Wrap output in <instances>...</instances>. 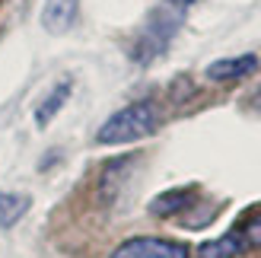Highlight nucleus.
Masks as SVG:
<instances>
[{
    "mask_svg": "<svg viewBox=\"0 0 261 258\" xmlns=\"http://www.w3.org/2000/svg\"><path fill=\"white\" fill-rule=\"evenodd\" d=\"M70 89H73V83L70 80H61V83H55V89L38 102V109H35V124L38 127H48L51 121H55V115L64 109V102L70 99Z\"/></svg>",
    "mask_w": 261,
    "mask_h": 258,
    "instance_id": "nucleus-6",
    "label": "nucleus"
},
{
    "mask_svg": "<svg viewBox=\"0 0 261 258\" xmlns=\"http://www.w3.org/2000/svg\"><path fill=\"white\" fill-rule=\"evenodd\" d=\"M109 258H188V249L163 236H134L124 239Z\"/></svg>",
    "mask_w": 261,
    "mask_h": 258,
    "instance_id": "nucleus-3",
    "label": "nucleus"
},
{
    "mask_svg": "<svg viewBox=\"0 0 261 258\" xmlns=\"http://www.w3.org/2000/svg\"><path fill=\"white\" fill-rule=\"evenodd\" d=\"M242 252V236L236 233H226L220 239H211L198 249V258H236Z\"/></svg>",
    "mask_w": 261,
    "mask_h": 258,
    "instance_id": "nucleus-8",
    "label": "nucleus"
},
{
    "mask_svg": "<svg viewBox=\"0 0 261 258\" xmlns=\"http://www.w3.org/2000/svg\"><path fill=\"white\" fill-rule=\"evenodd\" d=\"M178 22H181V13L175 10H156L153 16L147 19V29H143L140 35V48H137V61L147 64L150 58H156L160 51L172 42V35L178 29Z\"/></svg>",
    "mask_w": 261,
    "mask_h": 258,
    "instance_id": "nucleus-2",
    "label": "nucleus"
},
{
    "mask_svg": "<svg viewBox=\"0 0 261 258\" xmlns=\"http://www.w3.org/2000/svg\"><path fill=\"white\" fill-rule=\"evenodd\" d=\"M80 0H45L42 4V25L51 35H64L76 19Z\"/></svg>",
    "mask_w": 261,
    "mask_h": 258,
    "instance_id": "nucleus-5",
    "label": "nucleus"
},
{
    "mask_svg": "<svg viewBox=\"0 0 261 258\" xmlns=\"http://www.w3.org/2000/svg\"><path fill=\"white\" fill-rule=\"evenodd\" d=\"M29 211V195H0V226L10 229Z\"/></svg>",
    "mask_w": 261,
    "mask_h": 258,
    "instance_id": "nucleus-9",
    "label": "nucleus"
},
{
    "mask_svg": "<svg viewBox=\"0 0 261 258\" xmlns=\"http://www.w3.org/2000/svg\"><path fill=\"white\" fill-rule=\"evenodd\" d=\"M245 239L252 242V246H261V214H255L249 226H245Z\"/></svg>",
    "mask_w": 261,
    "mask_h": 258,
    "instance_id": "nucleus-10",
    "label": "nucleus"
},
{
    "mask_svg": "<svg viewBox=\"0 0 261 258\" xmlns=\"http://www.w3.org/2000/svg\"><path fill=\"white\" fill-rule=\"evenodd\" d=\"M156 127H160V109L156 102L150 99H140V102H130L121 112H115L112 118L99 127L96 140L99 144H134V140L150 137Z\"/></svg>",
    "mask_w": 261,
    "mask_h": 258,
    "instance_id": "nucleus-1",
    "label": "nucleus"
},
{
    "mask_svg": "<svg viewBox=\"0 0 261 258\" xmlns=\"http://www.w3.org/2000/svg\"><path fill=\"white\" fill-rule=\"evenodd\" d=\"M194 201V191L191 188H172V191H163L150 201V214L156 217H172V214H181Z\"/></svg>",
    "mask_w": 261,
    "mask_h": 258,
    "instance_id": "nucleus-7",
    "label": "nucleus"
},
{
    "mask_svg": "<svg viewBox=\"0 0 261 258\" xmlns=\"http://www.w3.org/2000/svg\"><path fill=\"white\" fill-rule=\"evenodd\" d=\"M258 70V58L255 55H236V58H220L214 64H207V80H217V83H232V80H242Z\"/></svg>",
    "mask_w": 261,
    "mask_h": 258,
    "instance_id": "nucleus-4",
    "label": "nucleus"
},
{
    "mask_svg": "<svg viewBox=\"0 0 261 258\" xmlns=\"http://www.w3.org/2000/svg\"><path fill=\"white\" fill-rule=\"evenodd\" d=\"M166 4H172L175 10H185V7H191V4H198V0H166Z\"/></svg>",
    "mask_w": 261,
    "mask_h": 258,
    "instance_id": "nucleus-11",
    "label": "nucleus"
}]
</instances>
